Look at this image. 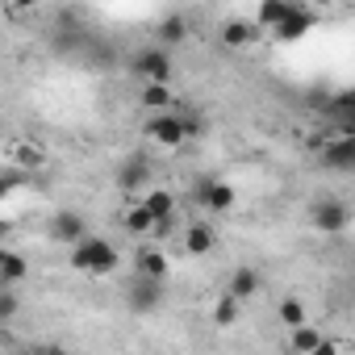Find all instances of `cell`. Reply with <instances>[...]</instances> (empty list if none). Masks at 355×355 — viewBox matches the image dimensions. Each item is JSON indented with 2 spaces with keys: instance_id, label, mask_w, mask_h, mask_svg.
Instances as JSON below:
<instances>
[{
  "instance_id": "cell-1",
  "label": "cell",
  "mask_w": 355,
  "mask_h": 355,
  "mask_svg": "<svg viewBox=\"0 0 355 355\" xmlns=\"http://www.w3.org/2000/svg\"><path fill=\"white\" fill-rule=\"evenodd\" d=\"M71 268L92 272V276H109L117 268V247L101 234H84L80 243H71Z\"/></svg>"
},
{
  "instance_id": "cell-2",
  "label": "cell",
  "mask_w": 355,
  "mask_h": 355,
  "mask_svg": "<svg viewBox=\"0 0 355 355\" xmlns=\"http://www.w3.org/2000/svg\"><path fill=\"white\" fill-rule=\"evenodd\" d=\"M305 222H309V230H318V234H343V230L351 226V205H347L343 197L326 193V197H318V201L309 205Z\"/></svg>"
},
{
  "instance_id": "cell-3",
  "label": "cell",
  "mask_w": 355,
  "mask_h": 355,
  "mask_svg": "<svg viewBox=\"0 0 355 355\" xmlns=\"http://www.w3.org/2000/svg\"><path fill=\"white\" fill-rule=\"evenodd\" d=\"M146 138H150L155 146H167V150H175V146H184L193 134H189V121H184V113H171V109H163V113H150V121H146Z\"/></svg>"
},
{
  "instance_id": "cell-4",
  "label": "cell",
  "mask_w": 355,
  "mask_h": 355,
  "mask_svg": "<svg viewBox=\"0 0 355 355\" xmlns=\"http://www.w3.org/2000/svg\"><path fill=\"white\" fill-rule=\"evenodd\" d=\"M134 76H138V80H155V84H171V76H175L171 51H167L163 42L142 46V51L134 55Z\"/></svg>"
},
{
  "instance_id": "cell-5",
  "label": "cell",
  "mask_w": 355,
  "mask_h": 355,
  "mask_svg": "<svg viewBox=\"0 0 355 355\" xmlns=\"http://www.w3.org/2000/svg\"><path fill=\"white\" fill-rule=\"evenodd\" d=\"M163 284H167V280H155V276L134 272L130 293H125V305H130L134 313H155V309L163 305V297H167V288H163Z\"/></svg>"
},
{
  "instance_id": "cell-6",
  "label": "cell",
  "mask_w": 355,
  "mask_h": 355,
  "mask_svg": "<svg viewBox=\"0 0 355 355\" xmlns=\"http://www.w3.org/2000/svg\"><path fill=\"white\" fill-rule=\"evenodd\" d=\"M193 197H197V205L201 209H209V214H230L234 209V201H239V193H234V184L230 180H197L193 184Z\"/></svg>"
},
{
  "instance_id": "cell-7",
  "label": "cell",
  "mask_w": 355,
  "mask_h": 355,
  "mask_svg": "<svg viewBox=\"0 0 355 355\" xmlns=\"http://www.w3.org/2000/svg\"><path fill=\"white\" fill-rule=\"evenodd\" d=\"M322 167H330V171H355V134L343 130V138L326 142V150H322Z\"/></svg>"
},
{
  "instance_id": "cell-8",
  "label": "cell",
  "mask_w": 355,
  "mask_h": 355,
  "mask_svg": "<svg viewBox=\"0 0 355 355\" xmlns=\"http://www.w3.org/2000/svg\"><path fill=\"white\" fill-rule=\"evenodd\" d=\"M146 180H150V163H146L142 155H130V159L117 167V189H121V193L146 189Z\"/></svg>"
},
{
  "instance_id": "cell-9",
  "label": "cell",
  "mask_w": 355,
  "mask_h": 355,
  "mask_svg": "<svg viewBox=\"0 0 355 355\" xmlns=\"http://www.w3.org/2000/svg\"><path fill=\"white\" fill-rule=\"evenodd\" d=\"M313 21H318V17H313V9H301V5H297V9L288 13V21H280L272 34H276L280 42H301V38L313 30Z\"/></svg>"
},
{
  "instance_id": "cell-10",
  "label": "cell",
  "mask_w": 355,
  "mask_h": 355,
  "mask_svg": "<svg viewBox=\"0 0 355 355\" xmlns=\"http://www.w3.org/2000/svg\"><path fill=\"white\" fill-rule=\"evenodd\" d=\"M288 347L293 351H301V355H326V351H334L309 322H301V326H293V338H288Z\"/></svg>"
},
{
  "instance_id": "cell-11",
  "label": "cell",
  "mask_w": 355,
  "mask_h": 355,
  "mask_svg": "<svg viewBox=\"0 0 355 355\" xmlns=\"http://www.w3.org/2000/svg\"><path fill=\"white\" fill-rule=\"evenodd\" d=\"M84 230H88V222H84L76 209H63V214H55V222H51V234H55L59 243H80Z\"/></svg>"
},
{
  "instance_id": "cell-12",
  "label": "cell",
  "mask_w": 355,
  "mask_h": 355,
  "mask_svg": "<svg viewBox=\"0 0 355 355\" xmlns=\"http://www.w3.org/2000/svg\"><path fill=\"white\" fill-rule=\"evenodd\" d=\"M134 272L155 276V280H167V276H171V263H167V255H163V251L142 247V251H134Z\"/></svg>"
},
{
  "instance_id": "cell-13",
  "label": "cell",
  "mask_w": 355,
  "mask_h": 355,
  "mask_svg": "<svg viewBox=\"0 0 355 355\" xmlns=\"http://www.w3.org/2000/svg\"><path fill=\"white\" fill-rule=\"evenodd\" d=\"M259 288H263V276H259L255 268H234L230 280H226V293H234L239 301H251Z\"/></svg>"
},
{
  "instance_id": "cell-14",
  "label": "cell",
  "mask_w": 355,
  "mask_h": 355,
  "mask_svg": "<svg viewBox=\"0 0 355 355\" xmlns=\"http://www.w3.org/2000/svg\"><path fill=\"white\" fill-rule=\"evenodd\" d=\"M293 9H297L293 0H259V9H255V26L276 30L280 21H288V13H293Z\"/></svg>"
},
{
  "instance_id": "cell-15",
  "label": "cell",
  "mask_w": 355,
  "mask_h": 355,
  "mask_svg": "<svg viewBox=\"0 0 355 355\" xmlns=\"http://www.w3.org/2000/svg\"><path fill=\"white\" fill-rule=\"evenodd\" d=\"M214 243H218V234H214L209 222H193V226L184 230V251H189V255H209Z\"/></svg>"
},
{
  "instance_id": "cell-16",
  "label": "cell",
  "mask_w": 355,
  "mask_h": 355,
  "mask_svg": "<svg viewBox=\"0 0 355 355\" xmlns=\"http://www.w3.org/2000/svg\"><path fill=\"white\" fill-rule=\"evenodd\" d=\"M155 38H159L167 51H175V46H180V42L189 38V21H184L180 13H171V17H163V21L155 26Z\"/></svg>"
},
{
  "instance_id": "cell-17",
  "label": "cell",
  "mask_w": 355,
  "mask_h": 355,
  "mask_svg": "<svg viewBox=\"0 0 355 355\" xmlns=\"http://www.w3.org/2000/svg\"><path fill=\"white\" fill-rule=\"evenodd\" d=\"M255 42V26L251 21H239V17H230L226 26H222V46H230V51H243V46H251Z\"/></svg>"
},
{
  "instance_id": "cell-18",
  "label": "cell",
  "mask_w": 355,
  "mask_h": 355,
  "mask_svg": "<svg viewBox=\"0 0 355 355\" xmlns=\"http://www.w3.org/2000/svg\"><path fill=\"white\" fill-rule=\"evenodd\" d=\"M138 105L150 109V113H163V109H171V88H167V84H155V80H142Z\"/></svg>"
},
{
  "instance_id": "cell-19",
  "label": "cell",
  "mask_w": 355,
  "mask_h": 355,
  "mask_svg": "<svg viewBox=\"0 0 355 355\" xmlns=\"http://www.w3.org/2000/svg\"><path fill=\"white\" fill-rule=\"evenodd\" d=\"M125 230L130 234H155V214H150V205L146 201H134L130 209H125Z\"/></svg>"
},
{
  "instance_id": "cell-20",
  "label": "cell",
  "mask_w": 355,
  "mask_h": 355,
  "mask_svg": "<svg viewBox=\"0 0 355 355\" xmlns=\"http://www.w3.org/2000/svg\"><path fill=\"white\" fill-rule=\"evenodd\" d=\"M30 276V263L17 251H0V284H21Z\"/></svg>"
},
{
  "instance_id": "cell-21",
  "label": "cell",
  "mask_w": 355,
  "mask_h": 355,
  "mask_svg": "<svg viewBox=\"0 0 355 355\" xmlns=\"http://www.w3.org/2000/svg\"><path fill=\"white\" fill-rule=\"evenodd\" d=\"M146 205H150L155 222H167V218H175V197H171V189H150V193H146Z\"/></svg>"
},
{
  "instance_id": "cell-22",
  "label": "cell",
  "mask_w": 355,
  "mask_h": 355,
  "mask_svg": "<svg viewBox=\"0 0 355 355\" xmlns=\"http://www.w3.org/2000/svg\"><path fill=\"white\" fill-rule=\"evenodd\" d=\"M239 309H243V301H239L234 293H226V297L214 305V322H218V326H234V322H239Z\"/></svg>"
},
{
  "instance_id": "cell-23",
  "label": "cell",
  "mask_w": 355,
  "mask_h": 355,
  "mask_svg": "<svg viewBox=\"0 0 355 355\" xmlns=\"http://www.w3.org/2000/svg\"><path fill=\"white\" fill-rule=\"evenodd\" d=\"M276 318H280L288 330H293V326H301V322H305V301H301V297H284V301H280V309H276Z\"/></svg>"
},
{
  "instance_id": "cell-24",
  "label": "cell",
  "mask_w": 355,
  "mask_h": 355,
  "mask_svg": "<svg viewBox=\"0 0 355 355\" xmlns=\"http://www.w3.org/2000/svg\"><path fill=\"white\" fill-rule=\"evenodd\" d=\"M330 117H334V121L355 117V88H347V92H338V96L330 101Z\"/></svg>"
},
{
  "instance_id": "cell-25",
  "label": "cell",
  "mask_w": 355,
  "mask_h": 355,
  "mask_svg": "<svg viewBox=\"0 0 355 355\" xmlns=\"http://www.w3.org/2000/svg\"><path fill=\"white\" fill-rule=\"evenodd\" d=\"M17 318V293L13 284H0V326H9Z\"/></svg>"
},
{
  "instance_id": "cell-26",
  "label": "cell",
  "mask_w": 355,
  "mask_h": 355,
  "mask_svg": "<svg viewBox=\"0 0 355 355\" xmlns=\"http://www.w3.org/2000/svg\"><path fill=\"white\" fill-rule=\"evenodd\" d=\"M13 163H21V167H38L42 163V150L38 146H13V155H9Z\"/></svg>"
},
{
  "instance_id": "cell-27",
  "label": "cell",
  "mask_w": 355,
  "mask_h": 355,
  "mask_svg": "<svg viewBox=\"0 0 355 355\" xmlns=\"http://www.w3.org/2000/svg\"><path fill=\"white\" fill-rule=\"evenodd\" d=\"M17 180H26V171L9 167V171H5V180H0V193H13V189H17Z\"/></svg>"
},
{
  "instance_id": "cell-28",
  "label": "cell",
  "mask_w": 355,
  "mask_h": 355,
  "mask_svg": "<svg viewBox=\"0 0 355 355\" xmlns=\"http://www.w3.org/2000/svg\"><path fill=\"white\" fill-rule=\"evenodd\" d=\"M338 125H343L347 134H355V117H347V121H338Z\"/></svg>"
},
{
  "instance_id": "cell-29",
  "label": "cell",
  "mask_w": 355,
  "mask_h": 355,
  "mask_svg": "<svg viewBox=\"0 0 355 355\" xmlns=\"http://www.w3.org/2000/svg\"><path fill=\"white\" fill-rule=\"evenodd\" d=\"M13 5H17V9H30V5H38V0H13Z\"/></svg>"
},
{
  "instance_id": "cell-30",
  "label": "cell",
  "mask_w": 355,
  "mask_h": 355,
  "mask_svg": "<svg viewBox=\"0 0 355 355\" xmlns=\"http://www.w3.org/2000/svg\"><path fill=\"white\" fill-rule=\"evenodd\" d=\"M309 5H318V9H322V5H334V0H309Z\"/></svg>"
}]
</instances>
